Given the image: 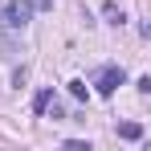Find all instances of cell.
Instances as JSON below:
<instances>
[{"label":"cell","instance_id":"obj_1","mask_svg":"<svg viewBox=\"0 0 151 151\" xmlns=\"http://www.w3.org/2000/svg\"><path fill=\"white\" fill-rule=\"evenodd\" d=\"M29 21H33V0H4L0 4V25L8 33H21Z\"/></svg>","mask_w":151,"mask_h":151},{"label":"cell","instance_id":"obj_2","mask_svg":"<svg viewBox=\"0 0 151 151\" xmlns=\"http://www.w3.org/2000/svg\"><path fill=\"white\" fill-rule=\"evenodd\" d=\"M123 82H127L123 65H102V70H98V78H94V90H98L102 98H110V94H114Z\"/></svg>","mask_w":151,"mask_h":151},{"label":"cell","instance_id":"obj_3","mask_svg":"<svg viewBox=\"0 0 151 151\" xmlns=\"http://www.w3.org/2000/svg\"><path fill=\"white\" fill-rule=\"evenodd\" d=\"M114 135L127 139V143H139V139H143V123H119V127H114Z\"/></svg>","mask_w":151,"mask_h":151},{"label":"cell","instance_id":"obj_4","mask_svg":"<svg viewBox=\"0 0 151 151\" xmlns=\"http://www.w3.org/2000/svg\"><path fill=\"white\" fill-rule=\"evenodd\" d=\"M102 17H106L110 25H127V12L114 4V0H106V4H102Z\"/></svg>","mask_w":151,"mask_h":151},{"label":"cell","instance_id":"obj_5","mask_svg":"<svg viewBox=\"0 0 151 151\" xmlns=\"http://www.w3.org/2000/svg\"><path fill=\"white\" fill-rule=\"evenodd\" d=\"M49 102H53V86H45V90H37V94H33V110H37V114H45V110H49Z\"/></svg>","mask_w":151,"mask_h":151},{"label":"cell","instance_id":"obj_6","mask_svg":"<svg viewBox=\"0 0 151 151\" xmlns=\"http://www.w3.org/2000/svg\"><path fill=\"white\" fill-rule=\"evenodd\" d=\"M70 94H74L78 102H86V98H90V90H86V82H82V78H74V82H70Z\"/></svg>","mask_w":151,"mask_h":151},{"label":"cell","instance_id":"obj_7","mask_svg":"<svg viewBox=\"0 0 151 151\" xmlns=\"http://www.w3.org/2000/svg\"><path fill=\"white\" fill-rule=\"evenodd\" d=\"M12 53H17V45H12V41H4V37H0V61H8V57H12Z\"/></svg>","mask_w":151,"mask_h":151}]
</instances>
